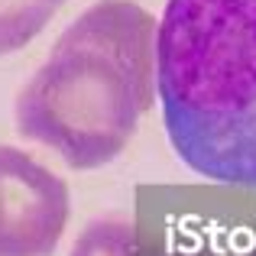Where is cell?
Segmentation results:
<instances>
[{
	"label": "cell",
	"mask_w": 256,
	"mask_h": 256,
	"mask_svg": "<svg viewBox=\"0 0 256 256\" xmlns=\"http://www.w3.org/2000/svg\"><path fill=\"white\" fill-rule=\"evenodd\" d=\"M156 26L133 0H98L78 13L20 88V136L72 169L117 159L156 100Z\"/></svg>",
	"instance_id": "1"
},
{
	"label": "cell",
	"mask_w": 256,
	"mask_h": 256,
	"mask_svg": "<svg viewBox=\"0 0 256 256\" xmlns=\"http://www.w3.org/2000/svg\"><path fill=\"white\" fill-rule=\"evenodd\" d=\"M156 94L188 169L256 188V0H166Z\"/></svg>",
	"instance_id": "2"
},
{
	"label": "cell",
	"mask_w": 256,
	"mask_h": 256,
	"mask_svg": "<svg viewBox=\"0 0 256 256\" xmlns=\"http://www.w3.org/2000/svg\"><path fill=\"white\" fill-rule=\"evenodd\" d=\"M68 224V185L0 143V256H52Z\"/></svg>",
	"instance_id": "3"
},
{
	"label": "cell",
	"mask_w": 256,
	"mask_h": 256,
	"mask_svg": "<svg viewBox=\"0 0 256 256\" xmlns=\"http://www.w3.org/2000/svg\"><path fill=\"white\" fill-rule=\"evenodd\" d=\"M68 256H143L140 230L124 214H104L78 234Z\"/></svg>",
	"instance_id": "4"
},
{
	"label": "cell",
	"mask_w": 256,
	"mask_h": 256,
	"mask_svg": "<svg viewBox=\"0 0 256 256\" xmlns=\"http://www.w3.org/2000/svg\"><path fill=\"white\" fill-rule=\"evenodd\" d=\"M58 6L46 0H0V56L20 52L30 46Z\"/></svg>",
	"instance_id": "5"
},
{
	"label": "cell",
	"mask_w": 256,
	"mask_h": 256,
	"mask_svg": "<svg viewBox=\"0 0 256 256\" xmlns=\"http://www.w3.org/2000/svg\"><path fill=\"white\" fill-rule=\"evenodd\" d=\"M46 4H52V6H58V4H65V0H46Z\"/></svg>",
	"instance_id": "6"
}]
</instances>
